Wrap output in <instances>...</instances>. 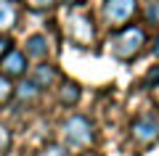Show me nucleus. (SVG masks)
<instances>
[{"mask_svg": "<svg viewBox=\"0 0 159 156\" xmlns=\"http://www.w3.org/2000/svg\"><path fill=\"white\" fill-rule=\"evenodd\" d=\"M11 98H13V85H11V77L0 74V106H3V103H8Z\"/></svg>", "mask_w": 159, "mask_h": 156, "instance_id": "nucleus-13", "label": "nucleus"}, {"mask_svg": "<svg viewBox=\"0 0 159 156\" xmlns=\"http://www.w3.org/2000/svg\"><path fill=\"white\" fill-rule=\"evenodd\" d=\"M8 50H11V42H8V40H6V37H0V58L6 56Z\"/></svg>", "mask_w": 159, "mask_h": 156, "instance_id": "nucleus-16", "label": "nucleus"}, {"mask_svg": "<svg viewBox=\"0 0 159 156\" xmlns=\"http://www.w3.org/2000/svg\"><path fill=\"white\" fill-rule=\"evenodd\" d=\"M16 19H19V11L13 6V0H0V32L16 27Z\"/></svg>", "mask_w": 159, "mask_h": 156, "instance_id": "nucleus-9", "label": "nucleus"}, {"mask_svg": "<svg viewBox=\"0 0 159 156\" xmlns=\"http://www.w3.org/2000/svg\"><path fill=\"white\" fill-rule=\"evenodd\" d=\"M32 79L40 85V87H51V85L56 82V66H51V64H40V66L32 72Z\"/></svg>", "mask_w": 159, "mask_h": 156, "instance_id": "nucleus-10", "label": "nucleus"}, {"mask_svg": "<svg viewBox=\"0 0 159 156\" xmlns=\"http://www.w3.org/2000/svg\"><path fill=\"white\" fill-rule=\"evenodd\" d=\"M146 45V32L141 27H119V32L111 37L109 42V50H111V56L119 58V61H133Z\"/></svg>", "mask_w": 159, "mask_h": 156, "instance_id": "nucleus-1", "label": "nucleus"}, {"mask_svg": "<svg viewBox=\"0 0 159 156\" xmlns=\"http://www.w3.org/2000/svg\"><path fill=\"white\" fill-rule=\"evenodd\" d=\"M48 53H51V42H48L45 34H32V37L27 40V56H29V58L43 61Z\"/></svg>", "mask_w": 159, "mask_h": 156, "instance_id": "nucleus-7", "label": "nucleus"}, {"mask_svg": "<svg viewBox=\"0 0 159 156\" xmlns=\"http://www.w3.org/2000/svg\"><path fill=\"white\" fill-rule=\"evenodd\" d=\"M58 100L66 103V106H74V103L80 100V87H77L74 82H66L61 90H58Z\"/></svg>", "mask_w": 159, "mask_h": 156, "instance_id": "nucleus-11", "label": "nucleus"}, {"mask_svg": "<svg viewBox=\"0 0 159 156\" xmlns=\"http://www.w3.org/2000/svg\"><path fill=\"white\" fill-rule=\"evenodd\" d=\"M133 138L138 140V143H154V140L159 138V117H154V114H143V117H138L135 122H133Z\"/></svg>", "mask_w": 159, "mask_h": 156, "instance_id": "nucleus-5", "label": "nucleus"}, {"mask_svg": "<svg viewBox=\"0 0 159 156\" xmlns=\"http://www.w3.org/2000/svg\"><path fill=\"white\" fill-rule=\"evenodd\" d=\"M40 90H43V87L29 77V79H24V82H19L16 87H13V98H19L21 103H32V100L40 95Z\"/></svg>", "mask_w": 159, "mask_h": 156, "instance_id": "nucleus-8", "label": "nucleus"}, {"mask_svg": "<svg viewBox=\"0 0 159 156\" xmlns=\"http://www.w3.org/2000/svg\"><path fill=\"white\" fill-rule=\"evenodd\" d=\"M154 53H157V56H159V40H157V48H154Z\"/></svg>", "mask_w": 159, "mask_h": 156, "instance_id": "nucleus-17", "label": "nucleus"}, {"mask_svg": "<svg viewBox=\"0 0 159 156\" xmlns=\"http://www.w3.org/2000/svg\"><path fill=\"white\" fill-rule=\"evenodd\" d=\"M27 3H29L32 8H37V11H43V8H51L56 0H27Z\"/></svg>", "mask_w": 159, "mask_h": 156, "instance_id": "nucleus-15", "label": "nucleus"}, {"mask_svg": "<svg viewBox=\"0 0 159 156\" xmlns=\"http://www.w3.org/2000/svg\"><path fill=\"white\" fill-rule=\"evenodd\" d=\"M0 72L6 77H21L27 72V53L21 50H8L6 56L0 58Z\"/></svg>", "mask_w": 159, "mask_h": 156, "instance_id": "nucleus-6", "label": "nucleus"}, {"mask_svg": "<svg viewBox=\"0 0 159 156\" xmlns=\"http://www.w3.org/2000/svg\"><path fill=\"white\" fill-rule=\"evenodd\" d=\"M69 40L77 45H82V48H88V45H93V40H96V29H93V21L90 16H85V13H69Z\"/></svg>", "mask_w": 159, "mask_h": 156, "instance_id": "nucleus-4", "label": "nucleus"}, {"mask_svg": "<svg viewBox=\"0 0 159 156\" xmlns=\"http://www.w3.org/2000/svg\"><path fill=\"white\" fill-rule=\"evenodd\" d=\"M143 85H146V87H159V66H154L151 72L146 74V79H143Z\"/></svg>", "mask_w": 159, "mask_h": 156, "instance_id": "nucleus-14", "label": "nucleus"}, {"mask_svg": "<svg viewBox=\"0 0 159 156\" xmlns=\"http://www.w3.org/2000/svg\"><path fill=\"white\" fill-rule=\"evenodd\" d=\"M138 11V0H106L103 3V21L111 29L125 27Z\"/></svg>", "mask_w": 159, "mask_h": 156, "instance_id": "nucleus-3", "label": "nucleus"}, {"mask_svg": "<svg viewBox=\"0 0 159 156\" xmlns=\"http://www.w3.org/2000/svg\"><path fill=\"white\" fill-rule=\"evenodd\" d=\"M143 16H146L148 24L159 27V0H146V6H143Z\"/></svg>", "mask_w": 159, "mask_h": 156, "instance_id": "nucleus-12", "label": "nucleus"}, {"mask_svg": "<svg viewBox=\"0 0 159 156\" xmlns=\"http://www.w3.org/2000/svg\"><path fill=\"white\" fill-rule=\"evenodd\" d=\"M61 132H64L66 148H72V151H82L93 143V124L85 117H69L64 122Z\"/></svg>", "mask_w": 159, "mask_h": 156, "instance_id": "nucleus-2", "label": "nucleus"}]
</instances>
